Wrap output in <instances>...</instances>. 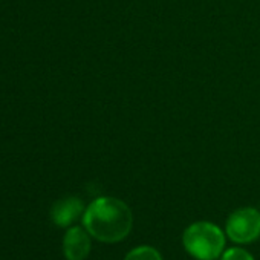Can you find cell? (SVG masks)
Segmentation results:
<instances>
[{
    "instance_id": "cell-1",
    "label": "cell",
    "mask_w": 260,
    "mask_h": 260,
    "mask_svg": "<svg viewBox=\"0 0 260 260\" xmlns=\"http://www.w3.org/2000/svg\"><path fill=\"white\" fill-rule=\"evenodd\" d=\"M83 225L95 239L115 243L132 230L134 216L128 205L116 198H98L83 213Z\"/></svg>"
},
{
    "instance_id": "cell-3",
    "label": "cell",
    "mask_w": 260,
    "mask_h": 260,
    "mask_svg": "<svg viewBox=\"0 0 260 260\" xmlns=\"http://www.w3.org/2000/svg\"><path fill=\"white\" fill-rule=\"evenodd\" d=\"M226 234L237 243H251L260 237V213L255 208H239L226 220Z\"/></svg>"
},
{
    "instance_id": "cell-6",
    "label": "cell",
    "mask_w": 260,
    "mask_h": 260,
    "mask_svg": "<svg viewBox=\"0 0 260 260\" xmlns=\"http://www.w3.org/2000/svg\"><path fill=\"white\" fill-rule=\"evenodd\" d=\"M124 260H162V257L156 248L143 245V246L134 248L125 255Z\"/></svg>"
},
{
    "instance_id": "cell-7",
    "label": "cell",
    "mask_w": 260,
    "mask_h": 260,
    "mask_svg": "<svg viewBox=\"0 0 260 260\" xmlns=\"http://www.w3.org/2000/svg\"><path fill=\"white\" fill-rule=\"evenodd\" d=\"M222 260H254V257L242 248H231L223 252Z\"/></svg>"
},
{
    "instance_id": "cell-5",
    "label": "cell",
    "mask_w": 260,
    "mask_h": 260,
    "mask_svg": "<svg viewBox=\"0 0 260 260\" xmlns=\"http://www.w3.org/2000/svg\"><path fill=\"white\" fill-rule=\"evenodd\" d=\"M84 213V205L78 198H64L54 204L51 216L55 225L58 226H69L74 223L81 214Z\"/></svg>"
},
{
    "instance_id": "cell-2",
    "label": "cell",
    "mask_w": 260,
    "mask_h": 260,
    "mask_svg": "<svg viewBox=\"0 0 260 260\" xmlns=\"http://www.w3.org/2000/svg\"><path fill=\"white\" fill-rule=\"evenodd\" d=\"M184 248L198 260H214L222 254L225 236L222 230L211 222H194L182 236Z\"/></svg>"
},
{
    "instance_id": "cell-4",
    "label": "cell",
    "mask_w": 260,
    "mask_h": 260,
    "mask_svg": "<svg viewBox=\"0 0 260 260\" xmlns=\"http://www.w3.org/2000/svg\"><path fill=\"white\" fill-rule=\"evenodd\" d=\"M63 251L68 260H84L90 252V237L87 230L72 226L66 231Z\"/></svg>"
}]
</instances>
